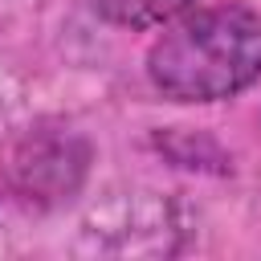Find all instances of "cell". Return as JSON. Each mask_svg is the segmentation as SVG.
<instances>
[{
  "mask_svg": "<svg viewBox=\"0 0 261 261\" xmlns=\"http://www.w3.org/2000/svg\"><path fill=\"white\" fill-rule=\"evenodd\" d=\"M188 4H196V0H94V8L106 20L126 24V29H151V24L175 20Z\"/></svg>",
  "mask_w": 261,
  "mask_h": 261,
  "instance_id": "obj_2",
  "label": "cell"
},
{
  "mask_svg": "<svg viewBox=\"0 0 261 261\" xmlns=\"http://www.w3.org/2000/svg\"><path fill=\"white\" fill-rule=\"evenodd\" d=\"M261 73V16L216 4L175 20L151 49V77L179 102H212Z\"/></svg>",
  "mask_w": 261,
  "mask_h": 261,
  "instance_id": "obj_1",
  "label": "cell"
}]
</instances>
